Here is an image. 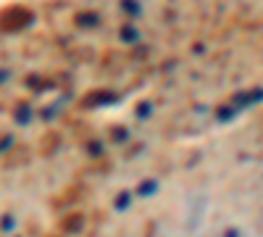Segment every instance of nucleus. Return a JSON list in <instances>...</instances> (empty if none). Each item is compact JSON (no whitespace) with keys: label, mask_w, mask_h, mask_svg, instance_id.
Here are the masks:
<instances>
[{"label":"nucleus","mask_w":263,"mask_h":237,"mask_svg":"<svg viewBox=\"0 0 263 237\" xmlns=\"http://www.w3.org/2000/svg\"><path fill=\"white\" fill-rule=\"evenodd\" d=\"M255 103H260V87L248 90V93H239V95L232 100L234 108H248V105H255Z\"/></svg>","instance_id":"obj_1"},{"label":"nucleus","mask_w":263,"mask_h":237,"mask_svg":"<svg viewBox=\"0 0 263 237\" xmlns=\"http://www.w3.org/2000/svg\"><path fill=\"white\" fill-rule=\"evenodd\" d=\"M237 114H239V108H234L232 103H224L221 108L216 111V121H218V124H229L232 119H237Z\"/></svg>","instance_id":"obj_2"},{"label":"nucleus","mask_w":263,"mask_h":237,"mask_svg":"<svg viewBox=\"0 0 263 237\" xmlns=\"http://www.w3.org/2000/svg\"><path fill=\"white\" fill-rule=\"evenodd\" d=\"M116 100H119L116 93H95V95L87 98V105H111Z\"/></svg>","instance_id":"obj_3"},{"label":"nucleus","mask_w":263,"mask_h":237,"mask_svg":"<svg viewBox=\"0 0 263 237\" xmlns=\"http://www.w3.org/2000/svg\"><path fill=\"white\" fill-rule=\"evenodd\" d=\"M32 121V105L29 103H24V105H18L16 108V124H21V126H27Z\"/></svg>","instance_id":"obj_4"},{"label":"nucleus","mask_w":263,"mask_h":237,"mask_svg":"<svg viewBox=\"0 0 263 237\" xmlns=\"http://www.w3.org/2000/svg\"><path fill=\"white\" fill-rule=\"evenodd\" d=\"M121 8L132 16V19H137L142 13V6H140V0H121Z\"/></svg>","instance_id":"obj_5"},{"label":"nucleus","mask_w":263,"mask_h":237,"mask_svg":"<svg viewBox=\"0 0 263 237\" xmlns=\"http://www.w3.org/2000/svg\"><path fill=\"white\" fill-rule=\"evenodd\" d=\"M129 203H132V195H129V192L124 190V192H119V195H116V200H114V208H116V211H126V208H129Z\"/></svg>","instance_id":"obj_6"},{"label":"nucleus","mask_w":263,"mask_h":237,"mask_svg":"<svg viewBox=\"0 0 263 237\" xmlns=\"http://www.w3.org/2000/svg\"><path fill=\"white\" fill-rule=\"evenodd\" d=\"M100 16L98 13H79V27H98Z\"/></svg>","instance_id":"obj_7"},{"label":"nucleus","mask_w":263,"mask_h":237,"mask_svg":"<svg viewBox=\"0 0 263 237\" xmlns=\"http://www.w3.org/2000/svg\"><path fill=\"white\" fill-rule=\"evenodd\" d=\"M121 40L124 42H137L140 40V32L132 27V24H126V27H121Z\"/></svg>","instance_id":"obj_8"},{"label":"nucleus","mask_w":263,"mask_h":237,"mask_svg":"<svg viewBox=\"0 0 263 237\" xmlns=\"http://www.w3.org/2000/svg\"><path fill=\"white\" fill-rule=\"evenodd\" d=\"M156 190H158V182H156V179H145V182L140 185L137 192H140V195H153Z\"/></svg>","instance_id":"obj_9"},{"label":"nucleus","mask_w":263,"mask_h":237,"mask_svg":"<svg viewBox=\"0 0 263 237\" xmlns=\"http://www.w3.org/2000/svg\"><path fill=\"white\" fill-rule=\"evenodd\" d=\"M135 114H137V119H145V116H150V114H153V105H150L147 100H142V103L137 105V111H135Z\"/></svg>","instance_id":"obj_10"},{"label":"nucleus","mask_w":263,"mask_h":237,"mask_svg":"<svg viewBox=\"0 0 263 237\" xmlns=\"http://www.w3.org/2000/svg\"><path fill=\"white\" fill-rule=\"evenodd\" d=\"M0 229H3V232H13V229H16V219L11 216V213H8V216H3V222H0Z\"/></svg>","instance_id":"obj_11"},{"label":"nucleus","mask_w":263,"mask_h":237,"mask_svg":"<svg viewBox=\"0 0 263 237\" xmlns=\"http://www.w3.org/2000/svg\"><path fill=\"white\" fill-rule=\"evenodd\" d=\"M126 137H129L126 129H114V140H116V142H124Z\"/></svg>","instance_id":"obj_12"},{"label":"nucleus","mask_w":263,"mask_h":237,"mask_svg":"<svg viewBox=\"0 0 263 237\" xmlns=\"http://www.w3.org/2000/svg\"><path fill=\"white\" fill-rule=\"evenodd\" d=\"M87 150H90V156H100L103 153V145L100 142H90V148H87Z\"/></svg>","instance_id":"obj_13"},{"label":"nucleus","mask_w":263,"mask_h":237,"mask_svg":"<svg viewBox=\"0 0 263 237\" xmlns=\"http://www.w3.org/2000/svg\"><path fill=\"white\" fill-rule=\"evenodd\" d=\"M8 79H11V71L8 69H0V84H6Z\"/></svg>","instance_id":"obj_14"},{"label":"nucleus","mask_w":263,"mask_h":237,"mask_svg":"<svg viewBox=\"0 0 263 237\" xmlns=\"http://www.w3.org/2000/svg\"><path fill=\"white\" fill-rule=\"evenodd\" d=\"M11 145H13V137H11V135H8V137H6V140H3V142H0V150H8V148H11Z\"/></svg>","instance_id":"obj_15"},{"label":"nucleus","mask_w":263,"mask_h":237,"mask_svg":"<svg viewBox=\"0 0 263 237\" xmlns=\"http://www.w3.org/2000/svg\"><path fill=\"white\" fill-rule=\"evenodd\" d=\"M224 237H239V232H237V229H232V232H227Z\"/></svg>","instance_id":"obj_16"}]
</instances>
